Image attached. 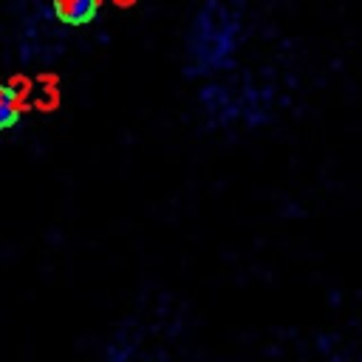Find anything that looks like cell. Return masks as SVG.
I'll return each instance as SVG.
<instances>
[{
  "label": "cell",
  "mask_w": 362,
  "mask_h": 362,
  "mask_svg": "<svg viewBox=\"0 0 362 362\" xmlns=\"http://www.w3.org/2000/svg\"><path fill=\"white\" fill-rule=\"evenodd\" d=\"M240 31V17L221 0H206L187 37V68L189 74H209L229 62Z\"/></svg>",
  "instance_id": "6da1fadb"
},
{
  "label": "cell",
  "mask_w": 362,
  "mask_h": 362,
  "mask_svg": "<svg viewBox=\"0 0 362 362\" xmlns=\"http://www.w3.org/2000/svg\"><path fill=\"white\" fill-rule=\"evenodd\" d=\"M102 0H51V11L65 25H85L96 17Z\"/></svg>",
  "instance_id": "7a4b0ae2"
},
{
  "label": "cell",
  "mask_w": 362,
  "mask_h": 362,
  "mask_svg": "<svg viewBox=\"0 0 362 362\" xmlns=\"http://www.w3.org/2000/svg\"><path fill=\"white\" fill-rule=\"evenodd\" d=\"M20 116L17 90H11L6 82H0V130H8Z\"/></svg>",
  "instance_id": "3957f363"
},
{
  "label": "cell",
  "mask_w": 362,
  "mask_h": 362,
  "mask_svg": "<svg viewBox=\"0 0 362 362\" xmlns=\"http://www.w3.org/2000/svg\"><path fill=\"white\" fill-rule=\"evenodd\" d=\"M320 362H351V359H345V356H339V354H334V356H328V359H320Z\"/></svg>",
  "instance_id": "277c9868"
},
{
  "label": "cell",
  "mask_w": 362,
  "mask_h": 362,
  "mask_svg": "<svg viewBox=\"0 0 362 362\" xmlns=\"http://www.w3.org/2000/svg\"><path fill=\"white\" fill-rule=\"evenodd\" d=\"M119 6H130V3H136V0H116Z\"/></svg>",
  "instance_id": "5b68a950"
}]
</instances>
